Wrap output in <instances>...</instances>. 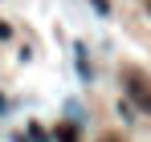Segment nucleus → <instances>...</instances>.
<instances>
[{
  "label": "nucleus",
  "mask_w": 151,
  "mask_h": 142,
  "mask_svg": "<svg viewBox=\"0 0 151 142\" xmlns=\"http://www.w3.org/2000/svg\"><path fill=\"white\" fill-rule=\"evenodd\" d=\"M131 94L139 97V106H143V110H151V94L143 89V85H139V81H131Z\"/></svg>",
  "instance_id": "obj_1"
},
{
  "label": "nucleus",
  "mask_w": 151,
  "mask_h": 142,
  "mask_svg": "<svg viewBox=\"0 0 151 142\" xmlns=\"http://www.w3.org/2000/svg\"><path fill=\"white\" fill-rule=\"evenodd\" d=\"M57 138H61V142H78V138H74V130H70V126H61V130H57Z\"/></svg>",
  "instance_id": "obj_2"
},
{
  "label": "nucleus",
  "mask_w": 151,
  "mask_h": 142,
  "mask_svg": "<svg viewBox=\"0 0 151 142\" xmlns=\"http://www.w3.org/2000/svg\"><path fill=\"white\" fill-rule=\"evenodd\" d=\"M0 37H8V24H4V21H0Z\"/></svg>",
  "instance_id": "obj_3"
}]
</instances>
